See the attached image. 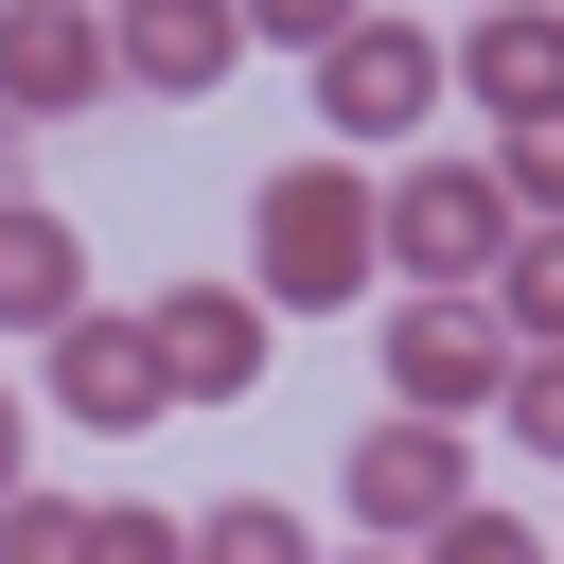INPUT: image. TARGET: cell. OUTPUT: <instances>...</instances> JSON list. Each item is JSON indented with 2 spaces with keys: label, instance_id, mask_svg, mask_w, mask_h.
<instances>
[{
  "label": "cell",
  "instance_id": "5b68a950",
  "mask_svg": "<svg viewBox=\"0 0 564 564\" xmlns=\"http://www.w3.org/2000/svg\"><path fill=\"white\" fill-rule=\"evenodd\" d=\"M35 388H53V423H88V441L176 423V352H159V317H141V300H88V317L35 352Z\"/></svg>",
  "mask_w": 564,
  "mask_h": 564
},
{
  "label": "cell",
  "instance_id": "9c48e42d",
  "mask_svg": "<svg viewBox=\"0 0 564 564\" xmlns=\"http://www.w3.org/2000/svg\"><path fill=\"white\" fill-rule=\"evenodd\" d=\"M458 106H494L511 141L564 123V0H494V18H458Z\"/></svg>",
  "mask_w": 564,
  "mask_h": 564
},
{
  "label": "cell",
  "instance_id": "9a60e30c",
  "mask_svg": "<svg viewBox=\"0 0 564 564\" xmlns=\"http://www.w3.org/2000/svg\"><path fill=\"white\" fill-rule=\"evenodd\" d=\"M0 564H88V511H70V494H18V511H0Z\"/></svg>",
  "mask_w": 564,
  "mask_h": 564
},
{
  "label": "cell",
  "instance_id": "7c38bea8",
  "mask_svg": "<svg viewBox=\"0 0 564 564\" xmlns=\"http://www.w3.org/2000/svg\"><path fill=\"white\" fill-rule=\"evenodd\" d=\"M194 564H317V529H300L282 494H212V511H194Z\"/></svg>",
  "mask_w": 564,
  "mask_h": 564
},
{
  "label": "cell",
  "instance_id": "52a82bcc",
  "mask_svg": "<svg viewBox=\"0 0 564 564\" xmlns=\"http://www.w3.org/2000/svg\"><path fill=\"white\" fill-rule=\"evenodd\" d=\"M458 511H476V441H458V423L405 405V423L352 441V529H370V546H441Z\"/></svg>",
  "mask_w": 564,
  "mask_h": 564
},
{
  "label": "cell",
  "instance_id": "44dd1931",
  "mask_svg": "<svg viewBox=\"0 0 564 564\" xmlns=\"http://www.w3.org/2000/svg\"><path fill=\"white\" fill-rule=\"evenodd\" d=\"M476 18H494V0H476Z\"/></svg>",
  "mask_w": 564,
  "mask_h": 564
},
{
  "label": "cell",
  "instance_id": "6da1fadb",
  "mask_svg": "<svg viewBox=\"0 0 564 564\" xmlns=\"http://www.w3.org/2000/svg\"><path fill=\"white\" fill-rule=\"evenodd\" d=\"M247 282L282 300V317H335V300H370L388 282V176L370 159H282L264 194H247Z\"/></svg>",
  "mask_w": 564,
  "mask_h": 564
},
{
  "label": "cell",
  "instance_id": "ac0fdd59",
  "mask_svg": "<svg viewBox=\"0 0 564 564\" xmlns=\"http://www.w3.org/2000/svg\"><path fill=\"white\" fill-rule=\"evenodd\" d=\"M423 564H564V546H546V529H529V511H458V529H441V546H423Z\"/></svg>",
  "mask_w": 564,
  "mask_h": 564
},
{
  "label": "cell",
  "instance_id": "4fadbf2b",
  "mask_svg": "<svg viewBox=\"0 0 564 564\" xmlns=\"http://www.w3.org/2000/svg\"><path fill=\"white\" fill-rule=\"evenodd\" d=\"M494 317H511L529 352H564V229H511V264H494Z\"/></svg>",
  "mask_w": 564,
  "mask_h": 564
},
{
  "label": "cell",
  "instance_id": "8992f818",
  "mask_svg": "<svg viewBox=\"0 0 564 564\" xmlns=\"http://www.w3.org/2000/svg\"><path fill=\"white\" fill-rule=\"evenodd\" d=\"M123 88V0H0V106L18 123H88Z\"/></svg>",
  "mask_w": 564,
  "mask_h": 564
},
{
  "label": "cell",
  "instance_id": "ffe728a7",
  "mask_svg": "<svg viewBox=\"0 0 564 564\" xmlns=\"http://www.w3.org/2000/svg\"><path fill=\"white\" fill-rule=\"evenodd\" d=\"M352 564H423V546H352Z\"/></svg>",
  "mask_w": 564,
  "mask_h": 564
},
{
  "label": "cell",
  "instance_id": "7a4b0ae2",
  "mask_svg": "<svg viewBox=\"0 0 564 564\" xmlns=\"http://www.w3.org/2000/svg\"><path fill=\"white\" fill-rule=\"evenodd\" d=\"M511 176L494 159H405L388 176V282H423V300H494V264H511Z\"/></svg>",
  "mask_w": 564,
  "mask_h": 564
},
{
  "label": "cell",
  "instance_id": "2e32d148",
  "mask_svg": "<svg viewBox=\"0 0 564 564\" xmlns=\"http://www.w3.org/2000/svg\"><path fill=\"white\" fill-rule=\"evenodd\" d=\"M494 176H511V212H529V229H564V123H529V141H494Z\"/></svg>",
  "mask_w": 564,
  "mask_h": 564
},
{
  "label": "cell",
  "instance_id": "d6986e66",
  "mask_svg": "<svg viewBox=\"0 0 564 564\" xmlns=\"http://www.w3.org/2000/svg\"><path fill=\"white\" fill-rule=\"evenodd\" d=\"M352 18H370V0H247V35H282V53H300V70H317V53H335V35H352Z\"/></svg>",
  "mask_w": 564,
  "mask_h": 564
},
{
  "label": "cell",
  "instance_id": "277c9868",
  "mask_svg": "<svg viewBox=\"0 0 564 564\" xmlns=\"http://www.w3.org/2000/svg\"><path fill=\"white\" fill-rule=\"evenodd\" d=\"M511 352H529V335H511L494 300H423V282L388 300V405H423V423H494V405H511Z\"/></svg>",
  "mask_w": 564,
  "mask_h": 564
},
{
  "label": "cell",
  "instance_id": "3957f363",
  "mask_svg": "<svg viewBox=\"0 0 564 564\" xmlns=\"http://www.w3.org/2000/svg\"><path fill=\"white\" fill-rule=\"evenodd\" d=\"M458 88V35H423V18H352L335 53H317V141L352 159V141H423V106Z\"/></svg>",
  "mask_w": 564,
  "mask_h": 564
},
{
  "label": "cell",
  "instance_id": "e0dca14e",
  "mask_svg": "<svg viewBox=\"0 0 564 564\" xmlns=\"http://www.w3.org/2000/svg\"><path fill=\"white\" fill-rule=\"evenodd\" d=\"M529 458H564V352H511V405H494Z\"/></svg>",
  "mask_w": 564,
  "mask_h": 564
},
{
  "label": "cell",
  "instance_id": "8fae6325",
  "mask_svg": "<svg viewBox=\"0 0 564 564\" xmlns=\"http://www.w3.org/2000/svg\"><path fill=\"white\" fill-rule=\"evenodd\" d=\"M0 317H18L35 352L88 317V247H70V212H0Z\"/></svg>",
  "mask_w": 564,
  "mask_h": 564
},
{
  "label": "cell",
  "instance_id": "30bf717a",
  "mask_svg": "<svg viewBox=\"0 0 564 564\" xmlns=\"http://www.w3.org/2000/svg\"><path fill=\"white\" fill-rule=\"evenodd\" d=\"M229 53H247V0H123V88L141 106L229 88Z\"/></svg>",
  "mask_w": 564,
  "mask_h": 564
},
{
  "label": "cell",
  "instance_id": "5bb4252c",
  "mask_svg": "<svg viewBox=\"0 0 564 564\" xmlns=\"http://www.w3.org/2000/svg\"><path fill=\"white\" fill-rule=\"evenodd\" d=\"M88 564H194V511L123 494V511H88Z\"/></svg>",
  "mask_w": 564,
  "mask_h": 564
},
{
  "label": "cell",
  "instance_id": "ba28073f",
  "mask_svg": "<svg viewBox=\"0 0 564 564\" xmlns=\"http://www.w3.org/2000/svg\"><path fill=\"white\" fill-rule=\"evenodd\" d=\"M141 317H159V352H176V405H247L264 388V282H141Z\"/></svg>",
  "mask_w": 564,
  "mask_h": 564
}]
</instances>
